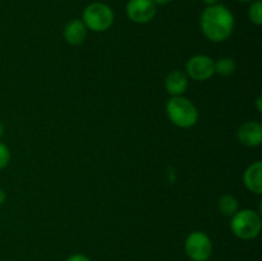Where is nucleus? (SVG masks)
Masks as SVG:
<instances>
[{
    "instance_id": "obj_1",
    "label": "nucleus",
    "mask_w": 262,
    "mask_h": 261,
    "mask_svg": "<svg viewBox=\"0 0 262 261\" xmlns=\"http://www.w3.org/2000/svg\"><path fill=\"white\" fill-rule=\"evenodd\" d=\"M234 15L222 4L209 5L201 14L202 32L214 42L228 40L234 31Z\"/></svg>"
},
{
    "instance_id": "obj_2",
    "label": "nucleus",
    "mask_w": 262,
    "mask_h": 261,
    "mask_svg": "<svg viewBox=\"0 0 262 261\" xmlns=\"http://www.w3.org/2000/svg\"><path fill=\"white\" fill-rule=\"evenodd\" d=\"M166 115L174 125L191 128L199 120V110L191 100L183 96H173L166 104Z\"/></svg>"
},
{
    "instance_id": "obj_3",
    "label": "nucleus",
    "mask_w": 262,
    "mask_h": 261,
    "mask_svg": "<svg viewBox=\"0 0 262 261\" xmlns=\"http://www.w3.org/2000/svg\"><path fill=\"white\" fill-rule=\"evenodd\" d=\"M261 217L251 209L238 210L230 220V228L235 237L243 241L255 240L261 232Z\"/></svg>"
},
{
    "instance_id": "obj_4",
    "label": "nucleus",
    "mask_w": 262,
    "mask_h": 261,
    "mask_svg": "<svg viewBox=\"0 0 262 261\" xmlns=\"http://www.w3.org/2000/svg\"><path fill=\"white\" fill-rule=\"evenodd\" d=\"M82 22L94 32H104L112 27L114 22V12L105 3H92L87 5L82 14Z\"/></svg>"
},
{
    "instance_id": "obj_5",
    "label": "nucleus",
    "mask_w": 262,
    "mask_h": 261,
    "mask_svg": "<svg viewBox=\"0 0 262 261\" xmlns=\"http://www.w3.org/2000/svg\"><path fill=\"white\" fill-rule=\"evenodd\" d=\"M184 251L192 261H209L212 256L214 246L211 238L206 233L196 230L186 238Z\"/></svg>"
},
{
    "instance_id": "obj_6",
    "label": "nucleus",
    "mask_w": 262,
    "mask_h": 261,
    "mask_svg": "<svg viewBox=\"0 0 262 261\" xmlns=\"http://www.w3.org/2000/svg\"><path fill=\"white\" fill-rule=\"evenodd\" d=\"M186 74L194 81H206L215 74V60L207 55H194L186 63Z\"/></svg>"
},
{
    "instance_id": "obj_7",
    "label": "nucleus",
    "mask_w": 262,
    "mask_h": 261,
    "mask_svg": "<svg viewBox=\"0 0 262 261\" xmlns=\"http://www.w3.org/2000/svg\"><path fill=\"white\" fill-rule=\"evenodd\" d=\"M156 12H158V7L152 0H129L125 5L127 17L132 22L140 23V25L152 20Z\"/></svg>"
},
{
    "instance_id": "obj_8",
    "label": "nucleus",
    "mask_w": 262,
    "mask_h": 261,
    "mask_svg": "<svg viewBox=\"0 0 262 261\" xmlns=\"http://www.w3.org/2000/svg\"><path fill=\"white\" fill-rule=\"evenodd\" d=\"M237 137L242 145L247 147H256L262 142V125L258 122L248 120L241 125Z\"/></svg>"
},
{
    "instance_id": "obj_9",
    "label": "nucleus",
    "mask_w": 262,
    "mask_h": 261,
    "mask_svg": "<svg viewBox=\"0 0 262 261\" xmlns=\"http://www.w3.org/2000/svg\"><path fill=\"white\" fill-rule=\"evenodd\" d=\"M243 182L248 191L253 192L256 194L262 193V163L261 161H256V163L251 164L247 169H246L245 174H243Z\"/></svg>"
},
{
    "instance_id": "obj_10",
    "label": "nucleus",
    "mask_w": 262,
    "mask_h": 261,
    "mask_svg": "<svg viewBox=\"0 0 262 261\" xmlns=\"http://www.w3.org/2000/svg\"><path fill=\"white\" fill-rule=\"evenodd\" d=\"M166 92L171 96H182L188 89V76L182 71H174L165 78Z\"/></svg>"
},
{
    "instance_id": "obj_11",
    "label": "nucleus",
    "mask_w": 262,
    "mask_h": 261,
    "mask_svg": "<svg viewBox=\"0 0 262 261\" xmlns=\"http://www.w3.org/2000/svg\"><path fill=\"white\" fill-rule=\"evenodd\" d=\"M87 37V27L82 19H73L64 28V38L71 45H81Z\"/></svg>"
},
{
    "instance_id": "obj_12",
    "label": "nucleus",
    "mask_w": 262,
    "mask_h": 261,
    "mask_svg": "<svg viewBox=\"0 0 262 261\" xmlns=\"http://www.w3.org/2000/svg\"><path fill=\"white\" fill-rule=\"evenodd\" d=\"M217 209H219L220 214H223L224 216L232 217L239 210V202L232 194H224L217 201Z\"/></svg>"
},
{
    "instance_id": "obj_13",
    "label": "nucleus",
    "mask_w": 262,
    "mask_h": 261,
    "mask_svg": "<svg viewBox=\"0 0 262 261\" xmlns=\"http://www.w3.org/2000/svg\"><path fill=\"white\" fill-rule=\"evenodd\" d=\"M237 69V64L232 58H220L215 61V73L222 77L232 76Z\"/></svg>"
},
{
    "instance_id": "obj_14",
    "label": "nucleus",
    "mask_w": 262,
    "mask_h": 261,
    "mask_svg": "<svg viewBox=\"0 0 262 261\" xmlns=\"http://www.w3.org/2000/svg\"><path fill=\"white\" fill-rule=\"evenodd\" d=\"M248 18L256 26H260L262 23V3L260 0H256L248 8Z\"/></svg>"
},
{
    "instance_id": "obj_15",
    "label": "nucleus",
    "mask_w": 262,
    "mask_h": 261,
    "mask_svg": "<svg viewBox=\"0 0 262 261\" xmlns=\"http://www.w3.org/2000/svg\"><path fill=\"white\" fill-rule=\"evenodd\" d=\"M10 161V151L7 147V145L0 142V170L4 169Z\"/></svg>"
},
{
    "instance_id": "obj_16",
    "label": "nucleus",
    "mask_w": 262,
    "mask_h": 261,
    "mask_svg": "<svg viewBox=\"0 0 262 261\" xmlns=\"http://www.w3.org/2000/svg\"><path fill=\"white\" fill-rule=\"evenodd\" d=\"M67 261H92L89 256L83 255V253H73L67 258Z\"/></svg>"
},
{
    "instance_id": "obj_17",
    "label": "nucleus",
    "mask_w": 262,
    "mask_h": 261,
    "mask_svg": "<svg viewBox=\"0 0 262 261\" xmlns=\"http://www.w3.org/2000/svg\"><path fill=\"white\" fill-rule=\"evenodd\" d=\"M5 200H7V194H5L4 189L0 188V205H3L5 202Z\"/></svg>"
},
{
    "instance_id": "obj_18",
    "label": "nucleus",
    "mask_w": 262,
    "mask_h": 261,
    "mask_svg": "<svg viewBox=\"0 0 262 261\" xmlns=\"http://www.w3.org/2000/svg\"><path fill=\"white\" fill-rule=\"evenodd\" d=\"M154 3H155V5L158 7V5H166L168 3H170L171 0H152Z\"/></svg>"
},
{
    "instance_id": "obj_19",
    "label": "nucleus",
    "mask_w": 262,
    "mask_h": 261,
    "mask_svg": "<svg viewBox=\"0 0 262 261\" xmlns=\"http://www.w3.org/2000/svg\"><path fill=\"white\" fill-rule=\"evenodd\" d=\"M261 101H262V97L258 96L257 99H256V106H257V110L258 112H262V106H261Z\"/></svg>"
},
{
    "instance_id": "obj_20",
    "label": "nucleus",
    "mask_w": 262,
    "mask_h": 261,
    "mask_svg": "<svg viewBox=\"0 0 262 261\" xmlns=\"http://www.w3.org/2000/svg\"><path fill=\"white\" fill-rule=\"evenodd\" d=\"M202 2H204L205 4H207V7H209V5L217 4V3H219V0H202Z\"/></svg>"
},
{
    "instance_id": "obj_21",
    "label": "nucleus",
    "mask_w": 262,
    "mask_h": 261,
    "mask_svg": "<svg viewBox=\"0 0 262 261\" xmlns=\"http://www.w3.org/2000/svg\"><path fill=\"white\" fill-rule=\"evenodd\" d=\"M3 135H4V124L0 122V138L3 137Z\"/></svg>"
},
{
    "instance_id": "obj_22",
    "label": "nucleus",
    "mask_w": 262,
    "mask_h": 261,
    "mask_svg": "<svg viewBox=\"0 0 262 261\" xmlns=\"http://www.w3.org/2000/svg\"><path fill=\"white\" fill-rule=\"evenodd\" d=\"M238 2H243V3H247V2H252V0H238Z\"/></svg>"
}]
</instances>
